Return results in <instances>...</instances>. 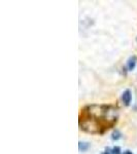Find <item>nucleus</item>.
Instances as JSON below:
<instances>
[{
	"label": "nucleus",
	"mask_w": 137,
	"mask_h": 154,
	"mask_svg": "<svg viewBox=\"0 0 137 154\" xmlns=\"http://www.w3.org/2000/svg\"><path fill=\"white\" fill-rule=\"evenodd\" d=\"M136 63H137V59L135 56H132L131 58H129L128 62H127V68H128V70L129 71L133 70L136 67Z\"/></svg>",
	"instance_id": "3"
},
{
	"label": "nucleus",
	"mask_w": 137,
	"mask_h": 154,
	"mask_svg": "<svg viewBox=\"0 0 137 154\" xmlns=\"http://www.w3.org/2000/svg\"><path fill=\"white\" fill-rule=\"evenodd\" d=\"M111 154H122V150L119 146H116V147L111 148Z\"/></svg>",
	"instance_id": "6"
},
{
	"label": "nucleus",
	"mask_w": 137,
	"mask_h": 154,
	"mask_svg": "<svg viewBox=\"0 0 137 154\" xmlns=\"http://www.w3.org/2000/svg\"><path fill=\"white\" fill-rule=\"evenodd\" d=\"M122 154H133V153H132L130 150H125V151H124V152L122 153Z\"/></svg>",
	"instance_id": "7"
},
{
	"label": "nucleus",
	"mask_w": 137,
	"mask_h": 154,
	"mask_svg": "<svg viewBox=\"0 0 137 154\" xmlns=\"http://www.w3.org/2000/svg\"><path fill=\"white\" fill-rule=\"evenodd\" d=\"M90 148V144L88 142H79L78 143V149L81 152H84V151H87L88 149Z\"/></svg>",
	"instance_id": "4"
},
{
	"label": "nucleus",
	"mask_w": 137,
	"mask_h": 154,
	"mask_svg": "<svg viewBox=\"0 0 137 154\" xmlns=\"http://www.w3.org/2000/svg\"><path fill=\"white\" fill-rule=\"evenodd\" d=\"M122 101L124 102V104H125L126 106L130 105V103L132 101V93L130 89H126L123 93V95H122Z\"/></svg>",
	"instance_id": "2"
},
{
	"label": "nucleus",
	"mask_w": 137,
	"mask_h": 154,
	"mask_svg": "<svg viewBox=\"0 0 137 154\" xmlns=\"http://www.w3.org/2000/svg\"><path fill=\"white\" fill-rule=\"evenodd\" d=\"M121 133H119V131H114L113 133V137H111V139H113V140H119V138H121Z\"/></svg>",
	"instance_id": "5"
},
{
	"label": "nucleus",
	"mask_w": 137,
	"mask_h": 154,
	"mask_svg": "<svg viewBox=\"0 0 137 154\" xmlns=\"http://www.w3.org/2000/svg\"><path fill=\"white\" fill-rule=\"evenodd\" d=\"M118 109L110 105H90L81 110L79 126L90 134H103L116 125Z\"/></svg>",
	"instance_id": "1"
}]
</instances>
